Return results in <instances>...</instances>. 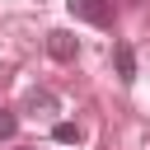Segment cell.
Returning <instances> with one entry per match:
<instances>
[{
    "label": "cell",
    "instance_id": "obj_1",
    "mask_svg": "<svg viewBox=\"0 0 150 150\" xmlns=\"http://www.w3.org/2000/svg\"><path fill=\"white\" fill-rule=\"evenodd\" d=\"M66 9L75 14V19H84V23H94V28H108L112 23V0H66Z\"/></svg>",
    "mask_w": 150,
    "mask_h": 150
},
{
    "label": "cell",
    "instance_id": "obj_2",
    "mask_svg": "<svg viewBox=\"0 0 150 150\" xmlns=\"http://www.w3.org/2000/svg\"><path fill=\"white\" fill-rule=\"evenodd\" d=\"M47 52H52L56 61H75V56H80V38H75L70 28H52V33H47Z\"/></svg>",
    "mask_w": 150,
    "mask_h": 150
},
{
    "label": "cell",
    "instance_id": "obj_3",
    "mask_svg": "<svg viewBox=\"0 0 150 150\" xmlns=\"http://www.w3.org/2000/svg\"><path fill=\"white\" fill-rule=\"evenodd\" d=\"M112 66H117L122 84H136V52H131V42H112Z\"/></svg>",
    "mask_w": 150,
    "mask_h": 150
},
{
    "label": "cell",
    "instance_id": "obj_4",
    "mask_svg": "<svg viewBox=\"0 0 150 150\" xmlns=\"http://www.w3.org/2000/svg\"><path fill=\"white\" fill-rule=\"evenodd\" d=\"M23 108H28V112H42V117H47V112H56V94H52V89H28Z\"/></svg>",
    "mask_w": 150,
    "mask_h": 150
},
{
    "label": "cell",
    "instance_id": "obj_5",
    "mask_svg": "<svg viewBox=\"0 0 150 150\" xmlns=\"http://www.w3.org/2000/svg\"><path fill=\"white\" fill-rule=\"evenodd\" d=\"M80 136H84V131H80L75 122H56V127H52V141H56V145H75Z\"/></svg>",
    "mask_w": 150,
    "mask_h": 150
},
{
    "label": "cell",
    "instance_id": "obj_6",
    "mask_svg": "<svg viewBox=\"0 0 150 150\" xmlns=\"http://www.w3.org/2000/svg\"><path fill=\"white\" fill-rule=\"evenodd\" d=\"M14 131H19V117H14V108H0V141H14Z\"/></svg>",
    "mask_w": 150,
    "mask_h": 150
}]
</instances>
